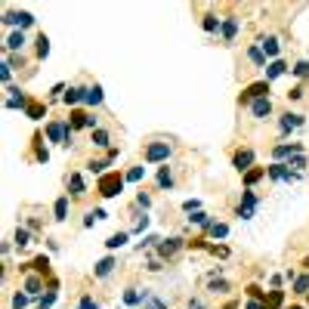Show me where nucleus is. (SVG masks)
Returning a JSON list of instances; mask_svg holds the SVG:
<instances>
[{
  "mask_svg": "<svg viewBox=\"0 0 309 309\" xmlns=\"http://www.w3.org/2000/svg\"><path fill=\"white\" fill-rule=\"evenodd\" d=\"M170 154H173L170 139H151V142H145V148H142V161H145V164H167Z\"/></svg>",
  "mask_w": 309,
  "mask_h": 309,
  "instance_id": "f257e3e1",
  "label": "nucleus"
},
{
  "mask_svg": "<svg viewBox=\"0 0 309 309\" xmlns=\"http://www.w3.org/2000/svg\"><path fill=\"white\" fill-rule=\"evenodd\" d=\"M124 176L118 173V170H111V173H105V176H99V195L102 198H114V195H121V189H124Z\"/></svg>",
  "mask_w": 309,
  "mask_h": 309,
  "instance_id": "f03ea898",
  "label": "nucleus"
},
{
  "mask_svg": "<svg viewBox=\"0 0 309 309\" xmlns=\"http://www.w3.org/2000/svg\"><path fill=\"white\" fill-rule=\"evenodd\" d=\"M47 139H50V142H59V145H71L74 127H71L68 121H50V124H47Z\"/></svg>",
  "mask_w": 309,
  "mask_h": 309,
  "instance_id": "7ed1b4c3",
  "label": "nucleus"
},
{
  "mask_svg": "<svg viewBox=\"0 0 309 309\" xmlns=\"http://www.w3.org/2000/svg\"><path fill=\"white\" fill-rule=\"evenodd\" d=\"M257 207H260V195H257L254 189H244V192H241V204L235 207V217H238V220H251Z\"/></svg>",
  "mask_w": 309,
  "mask_h": 309,
  "instance_id": "20e7f679",
  "label": "nucleus"
},
{
  "mask_svg": "<svg viewBox=\"0 0 309 309\" xmlns=\"http://www.w3.org/2000/svg\"><path fill=\"white\" fill-rule=\"evenodd\" d=\"M263 96H269V81H266V77H263V81H257V84H251V87H244L241 96H238V102L241 105H251L254 99H263Z\"/></svg>",
  "mask_w": 309,
  "mask_h": 309,
  "instance_id": "39448f33",
  "label": "nucleus"
},
{
  "mask_svg": "<svg viewBox=\"0 0 309 309\" xmlns=\"http://www.w3.org/2000/svg\"><path fill=\"white\" fill-rule=\"evenodd\" d=\"M303 124H306V114H300V111H285L282 118H279V133L288 136L291 130H297V127H303Z\"/></svg>",
  "mask_w": 309,
  "mask_h": 309,
  "instance_id": "423d86ee",
  "label": "nucleus"
},
{
  "mask_svg": "<svg viewBox=\"0 0 309 309\" xmlns=\"http://www.w3.org/2000/svg\"><path fill=\"white\" fill-rule=\"evenodd\" d=\"M182 248H186V238L173 235V238H161V241H158V248H154V251H158V257L170 260V257H176V254H179Z\"/></svg>",
  "mask_w": 309,
  "mask_h": 309,
  "instance_id": "0eeeda50",
  "label": "nucleus"
},
{
  "mask_svg": "<svg viewBox=\"0 0 309 309\" xmlns=\"http://www.w3.org/2000/svg\"><path fill=\"white\" fill-rule=\"evenodd\" d=\"M254 148H241V151H235L232 154V167H235L238 173H248V170H254Z\"/></svg>",
  "mask_w": 309,
  "mask_h": 309,
  "instance_id": "6e6552de",
  "label": "nucleus"
},
{
  "mask_svg": "<svg viewBox=\"0 0 309 309\" xmlns=\"http://www.w3.org/2000/svg\"><path fill=\"white\" fill-rule=\"evenodd\" d=\"M4 25L31 28V25H34V16H31V13H25V10H7V13H4Z\"/></svg>",
  "mask_w": 309,
  "mask_h": 309,
  "instance_id": "1a4fd4ad",
  "label": "nucleus"
},
{
  "mask_svg": "<svg viewBox=\"0 0 309 309\" xmlns=\"http://www.w3.org/2000/svg\"><path fill=\"white\" fill-rule=\"evenodd\" d=\"M251 114H254L257 121H269V118H272V99H269V96L254 99L251 102Z\"/></svg>",
  "mask_w": 309,
  "mask_h": 309,
  "instance_id": "9d476101",
  "label": "nucleus"
},
{
  "mask_svg": "<svg viewBox=\"0 0 309 309\" xmlns=\"http://www.w3.org/2000/svg\"><path fill=\"white\" fill-rule=\"evenodd\" d=\"M260 50H263V56H266V59H272V62H275V59H279V53H282L279 37H275V34H266L263 41H260Z\"/></svg>",
  "mask_w": 309,
  "mask_h": 309,
  "instance_id": "9b49d317",
  "label": "nucleus"
},
{
  "mask_svg": "<svg viewBox=\"0 0 309 309\" xmlns=\"http://www.w3.org/2000/svg\"><path fill=\"white\" fill-rule=\"evenodd\" d=\"M65 182H68V195H71V198H84V195H87V182H84L81 173H68Z\"/></svg>",
  "mask_w": 309,
  "mask_h": 309,
  "instance_id": "f8f14e48",
  "label": "nucleus"
},
{
  "mask_svg": "<svg viewBox=\"0 0 309 309\" xmlns=\"http://www.w3.org/2000/svg\"><path fill=\"white\" fill-rule=\"evenodd\" d=\"M7 93H10V96H7V108H22V111H28L31 102H28V96H25L19 87H7Z\"/></svg>",
  "mask_w": 309,
  "mask_h": 309,
  "instance_id": "ddd939ff",
  "label": "nucleus"
},
{
  "mask_svg": "<svg viewBox=\"0 0 309 309\" xmlns=\"http://www.w3.org/2000/svg\"><path fill=\"white\" fill-rule=\"evenodd\" d=\"M238 25H241V19H235V16H226V22H223V41L226 44H232V41H235V34H238Z\"/></svg>",
  "mask_w": 309,
  "mask_h": 309,
  "instance_id": "4468645a",
  "label": "nucleus"
},
{
  "mask_svg": "<svg viewBox=\"0 0 309 309\" xmlns=\"http://www.w3.org/2000/svg\"><path fill=\"white\" fill-rule=\"evenodd\" d=\"M102 99H105L102 87H99V84H90V87H87V93H84V105H90V108H99V105H102Z\"/></svg>",
  "mask_w": 309,
  "mask_h": 309,
  "instance_id": "2eb2a0df",
  "label": "nucleus"
},
{
  "mask_svg": "<svg viewBox=\"0 0 309 309\" xmlns=\"http://www.w3.org/2000/svg\"><path fill=\"white\" fill-rule=\"evenodd\" d=\"M263 71H266V81L272 84V81H279V77H282V74L288 71V62H285V59H275V62H269V65H266Z\"/></svg>",
  "mask_w": 309,
  "mask_h": 309,
  "instance_id": "dca6fc26",
  "label": "nucleus"
},
{
  "mask_svg": "<svg viewBox=\"0 0 309 309\" xmlns=\"http://www.w3.org/2000/svg\"><path fill=\"white\" fill-rule=\"evenodd\" d=\"M114 266H118V263H114V257H105V260H99V263H96L93 275H96V279H108V275L114 272Z\"/></svg>",
  "mask_w": 309,
  "mask_h": 309,
  "instance_id": "f3484780",
  "label": "nucleus"
},
{
  "mask_svg": "<svg viewBox=\"0 0 309 309\" xmlns=\"http://www.w3.org/2000/svg\"><path fill=\"white\" fill-rule=\"evenodd\" d=\"M90 142H93L96 148H111V136H108V130H102V127L90 130Z\"/></svg>",
  "mask_w": 309,
  "mask_h": 309,
  "instance_id": "a211bd4d",
  "label": "nucleus"
},
{
  "mask_svg": "<svg viewBox=\"0 0 309 309\" xmlns=\"http://www.w3.org/2000/svg\"><path fill=\"white\" fill-rule=\"evenodd\" d=\"M68 207H71L68 195H59V198H56V204H53V220H56V223H62V220L68 217Z\"/></svg>",
  "mask_w": 309,
  "mask_h": 309,
  "instance_id": "6ab92c4d",
  "label": "nucleus"
},
{
  "mask_svg": "<svg viewBox=\"0 0 309 309\" xmlns=\"http://www.w3.org/2000/svg\"><path fill=\"white\" fill-rule=\"evenodd\" d=\"M41 291H44V279H41V275H28V279H25V294H28V297H37Z\"/></svg>",
  "mask_w": 309,
  "mask_h": 309,
  "instance_id": "aec40b11",
  "label": "nucleus"
},
{
  "mask_svg": "<svg viewBox=\"0 0 309 309\" xmlns=\"http://www.w3.org/2000/svg\"><path fill=\"white\" fill-rule=\"evenodd\" d=\"M34 53H37V59H47V56H50V37H47V34H37Z\"/></svg>",
  "mask_w": 309,
  "mask_h": 309,
  "instance_id": "412c9836",
  "label": "nucleus"
},
{
  "mask_svg": "<svg viewBox=\"0 0 309 309\" xmlns=\"http://www.w3.org/2000/svg\"><path fill=\"white\" fill-rule=\"evenodd\" d=\"M22 47H25V34H22V31H13V34L7 37V50H10V53H22Z\"/></svg>",
  "mask_w": 309,
  "mask_h": 309,
  "instance_id": "4be33fe9",
  "label": "nucleus"
},
{
  "mask_svg": "<svg viewBox=\"0 0 309 309\" xmlns=\"http://www.w3.org/2000/svg\"><path fill=\"white\" fill-rule=\"evenodd\" d=\"M84 93H87V87H68V93L62 99H65V105H77V102H84Z\"/></svg>",
  "mask_w": 309,
  "mask_h": 309,
  "instance_id": "5701e85b",
  "label": "nucleus"
},
{
  "mask_svg": "<svg viewBox=\"0 0 309 309\" xmlns=\"http://www.w3.org/2000/svg\"><path fill=\"white\" fill-rule=\"evenodd\" d=\"M186 220H189V223H195V226H207V229H210V226L217 223V220H213L210 213H204V210H195V213H189Z\"/></svg>",
  "mask_w": 309,
  "mask_h": 309,
  "instance_id": "b1692460",
  "label": "nucleus"
},
{
  "mask_svg": "<svg viewBox=\"0 0 309 309\" xmlns=\"http://www.w3.org/2000/svg\"><path fill=\"white\" fill-rule=\"evenodd\" d=\"M248 56H251V62H254L257 68H266V65H269L266 56H263V50H260V44H251V47H248Z\"/></svg>",
  "mask_w": 309,
  "mask_h": 309,
  "instance_id": "393cba45",
  "label": "nucleus"
},
{
  "mask_svg": "<svg viewBox=\"0 0 309 309\" xmlns=\"http://www.w3.org/2000/svg\"><path fill=\"white\" fill-rule=\"evenodd\" d=\"M173 167H161L158 170V189H173Z\"/></svg>",
  "mask_w": 309,
  "mask_h": 309,
  "instance_id": "a878e982",
  "label": "nucleus"
},
{
  "mask_svg": "<svg viewBox=\"0 0 309 309\" xmlns=\"http://www.w3.org/2000/svg\"><path fill=\"white\" fill-rule=\"evenodd\" d=\"M127 238H130V232H114V235L105 241V248H108V251H118V248L127 244Z\"/></svg>",
  "mask_w": 309,
  "mask_h": 309,
  "instance_id": "bb28decb",
  "label": "nucleus"
},
{
  "mask_svg": "<svg viewBox=\"0 0 309 309\" xmlns=\"http://www.w3.org/2000/svg\"><path fill=\"white\" fill-rule=\"evenodd\" d=\"M142 309H167V300H161L158 294L145 291V303H142Z\"/></svg>",
  "mask_w": 309,
  "mask_h": 309,
  "instance_id": "cd10ccee",
  "label": "nucleus"
},
{
  "mask_svg": "<svg viewBox=\"0 0 309 309\" xmlns=\"http://www.w3.org/2000/svg\"><path fill=\"white\" fill-rule=\"evenodd\" d=\"M217 272H220V269H217ZM217 272H210V279H207V288H210L213 294H226V291H229V285H226L223 279H217Z\"/></svg>",
  "mask_w": 309,
  "mask_h": 309,
  "instance_id": "c85d7f7f",
  "label": "nucleus"
},
{
  "mask_svg": "<svg viewBox=\"0 0 309 309\" xmlns=\"http://www.w3.org/2000/svg\"><path fill=\"white\" fill-rule=\"evenodd\" d=\"M25 114H28V118H31V121H41V118H44V114H47V105H44V102H31Z\"/></svg>",
  "mask_w": 309,
  "mask_h": 309,
  "instance_id": "c756f323",
  "label": "nucleus"
},
{
  "mask_svg": "<svg viewBox=\"0 0 309 309\" xmlns=\"http://www.w3.org/2000/svg\"><path fill=\"white\" fill-rule=\"evenodd\" d=\"M111 164V158H96V161H90L87 164V170L90 173H99V176H105V167Z\"/></svg>",
  "mask_w": 309,
  "mask_h": 309,
  "instance_id": "7c9ffc66",
  "label": "nucleus"
},
{
  "mask_svg": "<svg viewBox=\"0 0 309 309\" xmlns=\"http://www.w3.org/2000/svg\"><path fill=\"white\" fill-rule=\"evenodd\" d=\"M56 297H59V291H56V288H50L41 300H37V309H50V306L56 303Z\"/></svg>",
  "mask_w": 309,
  "mask_h": 309,
  "instance_id": "2f4dec72",
  "label": "nucleus"
},
{
  "mask_svg": "<svg viewBox=\"0 0 309 309\" xmlns=\"http://www.w3.org/2000/svg\"><path fill=\"white\" fill-rule=\"evenodd\" d=\"M124 179H127V182H139V179H145V167H142V164H133V167L127 170Z\"/></svg>",
  "mask_w": 309,
  "mask_h": 309,
  "instance_id": "473e14b6",
  "label": "nucleus"
},
{
  "mask_svg": "<svg viewBox=\"0 0 309 309\" xmlns=\"http://www.w3.org/2000/svg\"><path fill=\"white\" fill-rule=\"evenodd\" d=\"M201 25H204V31H210V34H213V31H220V28H223V19H217V16L210 13V16H204V22H201Z\"/></svg>",
  "mask_w": 309,
  "mask_h": 309,
  "instance_id": "72a5a7b5",
  "label": "nucleus"
},
{
  "mask_svg": "<svg viewBox=\"0 0 309 309\" xmlns=\"http://www.w3.org/2000/svg\"><path fill=\"white\" fill-rule=\"evenodd\" d=\"M263 176H266V167H254V170H248V173H244V182H248V189H251L257 179H263Z\"/></svg>",
  "mask_w": 309,
  "mask_h": 309,
  "instance_id": "f704fd0d",
  "label": "nucleus"
},
{
  "mask_svg": "<svg viewBox=\"0 0 309 309\" xmlns=\"http://www.w3.org/2000/svg\"><path fill=\"white\" fill-rule=\"evenodd\" d=\"M207 232H210V238H226V235H229V226H226V223H213Z\"/></svg>",
  "mask_w": 309,
  "mask_h": 309,
  "instance_id": "c9c22d12",
  "label": "nucleus"
},
{
  "mask_svg": "<svg viewBox=\"0 0 309 309\" xmlns=\"http://www.w3.org/2000/svg\"><path fill=\"white\" fill-rule=\"evenodd\" d=\"M306 291H309V272L294 279V294H306Z\"/></svg>",
  "mask_w": 309,
  "mask_h": 309,
  "instance_id": "e433bc0d",
  "label": "nucleus"
},
{
  "mask_svg": "<svg viewBox=\"0 0 309 309\" xmlns=\"http://www.w3.org/2000/svg\"><path fill=\"white\" fill-rule=\"evenodd\" d=\"M291 74H294V77H309V59H300V62L291 68Z\"/></svg>",
  "mask_w": 309,
  "mask_h": 309,
  "instance_id": "4c0bfd02",
  "label": "nucleus"
},
{
  "mask_svg": "<svg viewBox=\"0 0 309 309\" xmlns=\"http://www.w3.org/2000/svg\"><path fill=\"white\" fill-rule=\"evenodd\" d=\"M282 300H285V294L282 291H272L266 297V309H275V306H282Z\"/></svg>",
  "mask_w": 309,
  "mask_h": 309,
  "instance_id": "58836bf2",
  "label": "nucleus"
},
{
  "mask_svg": "<svg viewBox=\"0 0 309 309\" xmlns=\"http://www.w3.org/2000/svg\"><path fill=\"white\" fill-rule=\"evenodd\" d=\"M13 241H16V248H25V244L31 241V235H28V229H16V235H13Z\"/></svg>",
  "mask_w": 309,
  "mask_h": 309,
  "instance_id": "ea45409f",
  "label": "nucleus"
},
{
  "mask_svg": "<svg viewBox=\"0 0 309 309\" xmlns=\"http://www.w3.org/2000/svg\"><path fill=\"white\" fill-rule=\"evenodd\" d=\"M31 266H34L41 275H47V272H50V260H47V257H34V263H31Z\"/></svg>",
  "mask_w": 309,
  "mask_h": 309,
  "instance_id": "a19ab883",
  "label": "nucleus"
},
{
  "mask_svg": "<svg viewBox=\"0 0 309 309\" xmlns=\"http://www.w3.org/2000/svg\"><path fill=\"white\" fill-rule=\"evenodd\" d=\"M182 210H186V213H195V210H201V201H198V198H186V201H182Z\"/></svg>",
  "mask_w": 309,
  "mask_h": 309,
  "instance_id": "79ce46f5",
  "label": "nucleus"
},
{
  "mask_svg": "<svg viewBox=\"0 0 309 309\" xmlns=\"http://www.w3.org/2000/svg\"><path fill=\"white\" fill-rule=\"evenodd\" d=\"M0 81H4V84H10V81H13V68H10L7 62H0Z\"/></svg>",
  "mask_w": 309,
  "mask_h": 309,
  "instance_id": "37998d69",
  "label": "nucleus"
},
{
  "mask_svg": "<svg viewBox=\"0 0 309 309\" xmlns=\"http://www.w3.org/2000/svg\"><path fill=\"white\" fill-rule=\"evenodd\" d=\"M28 306V294H16L13 297V309H25Z\"/></svg>",
  "mask_w": 309,
  "mask_h": 309,
  "instance_id": "c03bdc74",
  "label": "nucleus"
},
{
  "mask_svg": "<svg viewBox=\"0 0 309 309\" xmlns=\"http://www.w3.org/2000/svg\"><path fill=\"white\" fill-rule=\"evenodd\" d=\"M145 269H148V272H161V260H158V257H151Z\"/></svg>",
  "mask_w": 309,
  "mask_h": 309,
  "instance_id": "a18cd8bd",
  "label": "nucleus"
},
{
  "mask_svg": "<svg viewBox=\"0 0 309 309\" xmlns=\"http://www.w3.org/2000/svg\"><path fill=\"white\" fill-rule=\"evenodd\" d=\"M136 204H139V207H151V198L145 195V192H139V195H136Z\"/></svg>",
  "mask_w": 309,
  "mask_h": 309,
  "instance_id": "49530a36",
  "label": "nucleus"
},
{
  "mask_svg": "<svg viewBox=\"0 0 309 309\" xmlns=\"http://www.w3.org/2000/svg\"><path fill=\"white\" fill-rule=\"evenodd\" d=\"M288 99H291V102L303 99V87H294V90H288Z\"/></svg>",
  "mask_w": 309,
  "mask_h": 309,
  "instance_id": "de8ad7c7",
  "label": "nucleus"
},
{
  "mask_svg": "<svg viewBox=\"0 0 309 309\" xmlns=\"http://www.w3.org/2000/svg\"><path fill=\"white\" fill-rule=\"evenodd\" d=\"M142 229H148V217L142 213L139 220H136V226H133V232H142Z\"/></svg>",
  "mask_w": 309,
  "mask_h": 309,
  "instance_id": "09e8293b",
  "label": "nucleus"
},
{
  "mask_svg": "<svg viewBox=\"0 0 309 309\" xmlns=\"http://www.w3.org/2000/svg\"><path fill=\"white\" fill-rule=\"evenodd\" d=\"M77 309H99V306L93 303V297H84V300H81V306H77Z\"/></svg>",
  "mask_w": 309,
  "mask_h": 309,
  "instance_id": "8fccbe9b",
  "label": "nucleus"
},
{
  "mask_svg": "<svg viewBox=\"0 0 309 309\" xmlns=\"http://www.w3.org/2000/svg\"><path fill=\"white\" fill-rule=\"evenodd\" d=\"M189 309H207V306H204L198 297H192V300H189Z\"/></svg>",
  "mask_w": 309,
  "mask_h": 309,
  "instance_id": "3c124183",
  "label": "nucleus"
},
{
  "mask_svg": "<svg viewBox=\"0 0 309 309\" xmlns=\"http://www.w3.org/2000/svg\"><path fill=\"white\" fill-rule=\"evenodd\" d=\"M248 309H266V303H260V300H251V303H248Z\"/></svg>",
  "mask_w": 309,
  "mask_h": 309,
  "instance_id": "603ef678",
  "label": "nucleus"
},
{
  "mask_svg": "<svg viewBox=\"0 0 309 309\" xmlns=\"http://www.w3.org/2000/svg\"><path fill=\"white\" fill-rule=\"evenodd\" d=\"M291 309H303V306H291Z\"/></svg>",
  "mask_w": 309,
  "mask_h": 309,
  "instance_id": "864d4df0",
  "label": "nucleus"
}]
</instances>
